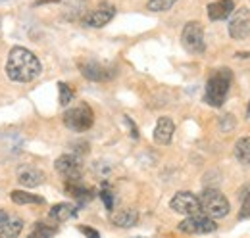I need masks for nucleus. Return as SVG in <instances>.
Listing matches in <instances>:
<instances>
[{
	"mask_svg": "<svg viewBox=\"0 0 250 238\" xmlns=\"http://www.w3.org/2000/svg\"><path fill=\"white\" fill-rule=\"evenodd\" d=\"M42 71V65L39 58L31 50L23 46H14L6 60V73L16 83H29L35 81Z\"/></svg>",
	"mask_w": 250,
	"mask_h": 238,
	"instance_id": "obj_1",
	"label": "nucleus"
},
{
	"mask_svg": "<svg viewBox=\"0 0 250 238\" xmlns=\"http://www.w3.org/2000/svg\"><path fill=\"white\" fill-rule=\"evenodd\" d=\"M231 79H233V75H231V71L225 69V67L218 69V71L208 79V83H206V92H204V100H206L208 106H214V108L223 106V102H225V98H227V92L231 89Z\"/></svg>",
	"mask_w": 250,
	"mask_h": 238,
	"instance_id": "obj_2",
	"label": "nucleus"
},
{
	"mask_svg": "<svg viewBox=\"0 0 250 238\" xmlns=\"http://www.w3.org/2000/svg\"><path fill=\"white\" fill-rule=\"evenodd\" d=\"M198 200H200V211H204V215H208L212 219L225 217L229 213V200L218 188H206L198 196Z\"/></svg>",
	"mask_w": 250,
	"mask_h": 238,
	"instance_id": "obj_3",
	"label": "nucleus"
},
{
	"mask_svg": "<svg viewBox=\"0 0 250 238\" xmlns=\"http://www.w3.org/2000/svg\"><path fill=\"white\" fill-rule=\"evenodd\" d=\"M94 123V114L91 110V106L87 104H79L75 108H69L65 114H63V125L69 129V131H75V133H83V131H89Z\"/></svg>",
	"mask_w": 250,
	"mask_h": 238,
	"instance_id": "obj_4",
	"label": "nucleus"
},
{
	"mask_svg": "<svg viewBox=\"0 0 250 238\" xmlns=\"http://www.w3.org/2000/svg\"><path fill=\"white\" fill-rule=\"evenodd\" d=\"M181 42L185 46V50L190 54H202L206 50V42H204V29L200 23L196 21H188L185 29L181 33Z\"/></svg>",
	"mask_w": 250,
	"mask_h": 238,
	"instance_id": "obj_5",
	"label": "nucleus"
},
{
	"mask_svg": "<svg viewBox=\"0 0 250 238\" xmlns=\"http://www.w3.org/2000/svg\"><path fill=\"white\" fill-rule=\"evenodd\" d=\"M54 167L65 178V182H81V175H83L81 158H77L73 154H63L56 159Z\"/></svg>",
	"mask_w": 250,
	"mask_h": 238,
	"instance_id": "obj_6",
	"label": "nucleus"
},
{
	"mask_svg": "<svg viewBox=\"0 0 250 238\" xmlns=\"http://www.w3.org/2000/svg\"><path fill=\"white\" fill-rule=\"evenodd\" d=\"M216 229H218V225L214 223V219L208 215H202V213L188 215L187 219H183L179 223V231L187 233V235H208V233H214Z\"/></svg>",
	"mask_w": 250,
	"mask_h": 238,
	"instance_id": "obj_7",
	"label": "nucleus"
},
{
	"mask_svg": "<svg viewBox=\"0 0 250 238\" xmlns=\"http://www.w3.org/2000/svg\"><path fill=\"white\" fill-rule=\"evenodd\" d=\"M227 29L231 39L235 40H245L250 37V10L249 8H239L231 14Z\"/></svg>",
	"mask_w": 250,
	"mask_h": 238,
	"instance_id": "obj_8",
	"label": "nucleus"
},
{
	"mask_svg": "<svg viewBox=\"0 0 250 238\" xmlns=\"http://www.w3.org/2000/svg\"><path fill=\"white\" fill-rule=\"evenodd\" d=\"M169 208L175 213H181V215H187V217L188 215H196V213H200V200H198L196 194L183 190V192H177L171 198Z\"/></svg>",
	"mask_w": 250,
	"mask_h": 238,
	"instance_id": "obj_9",
	"label": "nucleus"
},
{
	"mask_svg": "<svg viewBox=\"0 0 250 238\" xmlns=\"http://www.w3.org/2000/svg\"><path fill=\"white\" fill-rule=\"evenodd\" d=\"M81 73L89 81L100 83V81H110L116 75V69L100 63V61H85V63H81Z\"/></svg>",
	"mask_w": 250,
	"mask_h": 238,
	"instance_id": "obj_10",
	"label": "nucleus"
},
{
	"mask_svg": "<svg viewBox=\"0 0 250 238\" xmlns=\"http://www.w3.org/2000/svg\"><path fill=\"white\" fill-rule=\"evenodd\" d=\"M114 16H116V8L112 4H100L96 10H93L87 16L85 23L89 27H104L106 23H110L114 20Z\"/></svg>",
	"mask_w": 250,
	"mask_h": 238,
	"instance_id": "obj_11",
	"label": "nucleus"
},
{
	"mask_svg": "<svg viewBox=\"0 0 250 238\" xmlns=\"http://www.w3.org/2000/svg\"><path fill=\"white\" fill-rule=\"evenodd\" d=\"M16 178L21 186H27V188H35L39 184H42L44 180V173L33 165H20L18 171H16Z\"/></svg>",
	"mask_w": 250,
	"mask_h": 238,
	"instance_id": "obj_12",
	"label": "nucleus"
},
{
	"mask_svg": "<svg viewBox=\"0 0 250 238\" xmlns=\"http://www.w3.org/2000/svg\"><path fill=\"white\" fill-rule=\"evenodd\" d=\"M233 12H235V2L233 0H218V2H212L208 6V18L212 21L227 20Z\"/></svg>",
	"mask_w": 250,
	"mask_h": 238,
	"instance_id": "obj_13",
	"label": "nucleus"
},
{
	"mask_svg": "<svg viewBox=\"0 0 250 238\" xmlns=\"http://www.w3.org/2000/svg\"><path fill=\"white\" fill-rule=\"evenodd\" d=\"M173 131H175V125L169 118H160L156 123V129H154V140L158 144H169L171 142V137H173Z\"/></svg>",
	"mask_w": 250,
	"mask_h": 238,
	"instance_id": "obj_14",
	"label": "nucleus"
},
{
	"mask_svg": "<svg viewBox=\"0 0 250 238\" xmlns=\"http://www.w3.org/2000/svg\"><path fill=\"white\" fill-rule=\"evenodd\" d=\"M112 223L116 227H124V229H129V227H135L139 223V213L137 209H120L112 215Z\"/></svg>",
	"mask_w": 250,
	"mask_h": 238,
	"instance_id": "obj_15",
	"label": "nucleus"
},
{
	"mask_svg": "<svg viewBox=\"0 0 250 238\" xmlns=\"http://www.w3.org/2000/svg\"><path fill=\"white\" fill-rule=\"evenodd\" d=\"M65 192H67L71 198H75L79 204H85V202L93 200V190L87 188V186H83L81 182H67V184H65Z\"/></svg>",
	"mask_w": 250,
	"mask_h": 238,
	"instance_id": "obj_16",
	"label": "nucleus"
},
{
	"mask_svg": "<svg viewBox=\"0 0 250 238\" xmlns=\"http://www.w3.org/2000/svg\"><path fill=\"white\" fill-rule=\"evenodd\" d=\"M75 213H77V209L71 204H56L50 209V219H54L56 223H63V221L75 217Z\"/></svg>",
	"mask_w": 250,
	"mask_h": 238,
	"instance_id": "obj_17",
	"label": "nucleus"
},
{
	"mask_svg": "<svg viewBox=\"0 0 250 238\" xmlns=\"http://www.w3.org/2000/svg\"><path fill=\"white\" fill-rule=\"evenodd\" d=\"M23 219L21 217H16V215H10L8 223L4 225V229L0 231V237L2 238H16L21 231H23Z\"/></svg>",
	"mask_w": 250,
	"mask_h": 238,
	"instance_id": "obj_18",
	"label": "nucleus"
},
{
	"mask_svg": "<svg viewBox=\"0 0 250 238\" xmlns=\"http://www.w3.org/2000/svg\"><path fill=\"white\" fill-rule=\"evenodd\" d=\"M235 158L243 163V165H250V137L239 139L235 144Z\"/></svg>",
	"mask_w": 250,
	"mask_h": 238,
	"instance_id": "obj_19",
	"label": "nucleus"
},
{
	"mask_svg": "<svg viewBox=\"0 0 250 238\" xmlns=\"http://www.w3.org/2000/svg\"><path fill=\"white\" fill-rule=\"evenodd\" d=\"M12 200L20 206H25V204H44V200L41 196H35L31 192H25V190H14L12 192Z\"/></svg>",
	"mask_w": 250,
	"mask_h": 238,
	"instance_id": "obj_20",
	"label": "nucleus"
},
{
	"mask_svg": "<svg viewBox=\"0 0 250 238\" xmlns=\"http://www.w3.org/2000/svg\"><path fill=\"white\" fill-rule=\"evenodd\" d=\"M175 2H177V0H148V2H146V8H148L150 12H167V10L173 8Z\"/></svg>",
	"mask_w": 250,
	"mask_h": 238,
	"instance_id": "obj_21",
	"label": "nucleus"
},
{
	"mask_svg": "<svg viewBox=\"0 0 250 238\" xmlns=\"http://www.w3.org/2000/svg\"><path fill=\"white\" fill-rule=\"evenodd\" d=\"M54 233H56V227H48V225H44V223H39V225L35 227V231L29 235V238H52Z\"/></svg>",
	"mask_w": 250,
	"mask_h": 238,
	"instance_id": "obj_22",
	"label": "nucleus"
},
{
	"mask_svg": "<svg viewBox=\"0 0 250 238\" xmlns=\"http://www.w3.org/2000/svg\"><path fill=\"white\" fill-rule=\"evenodd\" d=\"M58 90H60V104L69 106V102L73 100V90L69 89L65 83H58Z\"/></svg>",
	"mask_w": 250,
	"mask_h": 238,
	"instance_id": "obj_23",
	"label": "nucleus"
},
{
	"mask_svg": "<svg viewBox=\"0 0 250 238\" xmlns=\"http://www.w3.org/2000/svg\"><path fill=\"white\" fill-rule=\"evenodd\" d=\"M219 129L223 131V133H231L233 129H235V118L231 116V114H225L221 121H219Z\"/></svg>",
	"mask_w": 250,
	"mask_h": 238,
	"instance_id": "obj_24",
	"label": "nucleus"
},
{
	"mask_svg": "<svg viewBox=\"0 0 250 238\" xmlns=\"http://www.w3.org/2000/svg\"><path fill=\"white\" fill-rule=\"evenodd\" d=\"M100 198H102L106 209H114V192H112V190H108V188L100 190Z\"/></svg>",
	"mask_w": 250,
	"mask_h": 238,
	"instance_id": "obj_25",
	"label": "nucleus"
},
{
	"mask_svg": "<svg viewBox=\"0 0 250 238\" xmlns=\"http://www.w3.org/2000/svg\"><path fill=\"white\" fill-rule=\"evenodd\" d=\"M239 217H241V219H247V217H250V194H249V192L245 194V202H243V208H241Z\"/></svg>",
	"mask_w": 250,
	"mask_h": 238,
	"instance_id": "obj_26",
	"label": "nucleus"
},
{
	"mask_svg": "<svg viewBox=\"0 0 250 238\" xmlns=\"http://www.w3.org/2000/svg\"><path fill=\"white\" fill-rule=\"evenodd\" d=\"M73 150H75V154H73V156L81 158L83 154H87V152H89V144H87V142H75V144H73Z\"/></svg>",
	"mask_w": 250,
	"mask_h": 238,
	"instance_id": "obj_27",
	"label": "nucleus"
},
{
	"mask_svg": "<svg viewBox=\"0 0 250 238\" xmlns=\"http://www.w3.org/2000/svg\"><path fill=\"white\" fill-rule=\"evenodd\" d=\"M79 231H81L87 238H100L98 231H94V229H91V227H79Z\"/></svg>",
	"mask_w": 250,
	"mask_h": 238,
	"instance_id": "obj_28",
	"label": "nucleus"
},
{
	"mask_svg": "<svg viewBox=\"0 0 250 238\" xmlns=\"http://www.w3.org/2000/svg\"><path fill=\"white\" fill-rule=\"evenodd\" d=\"M10 215L12 213H8V211H4V209H0V231L4 229V225L8 223V219H10Z\"/></svg>",
	"mask_w": 250,
	"mask_h": 238,
	"instance_id": "obj_29",
	"label": "nucleus"
},
{
	"mask_svg": "<svg viewBox=\"0 0 250 238\" xmlns=\"http://www.w3.org/2000/svg\"><path fill=\"white\" fill-rule=\"evenodd\" d=\"M125 121H127V123H129V127H131V137H133V139H139V131H137L135 123H133L129 118H125Z\"/></svg>",
	"mask_w": 250,
	"mask_h": 238,
	"instance_id": "obj_30",
	"label": "nucleus"
},
{
	"mask_svg": "<svg viewBox=\"0 0 250 238\" xmlns=\"http://www.w3.org/2000/svg\"><path fill=\"white\" fill-rule=\"evenodd\" d=\"M46 2H58V0H37V6H42V4H46Z\"/></svg>",
	"mask_w": 250,
	"mask_h": 238,
	"instance_id": "obj_31",
	"label": "nucleus"
},
{
	"mask_svg": "<svg viewBox=\"0 0 250 238\" xmlns=\"http://www.w3.org/2000/svg\"><path fill=\"white\" fill-rule=\"evenodd\" d=\"M247 118H250V104H249V116H247Z\"/></svg>",
	"mask_w": 250,
	"mask_h": 238,
	"instance_id": "obj_32",
	"label": "nucleus"
}]
</instances>
